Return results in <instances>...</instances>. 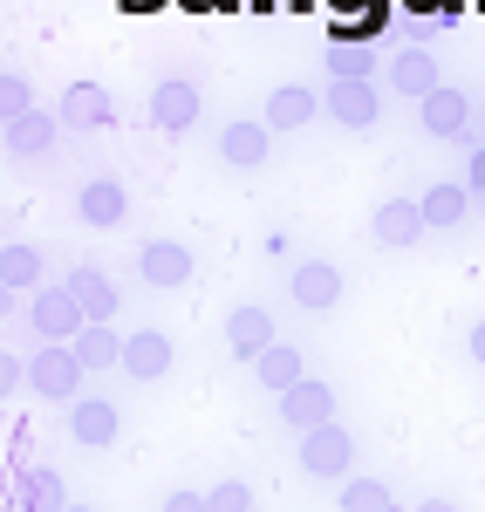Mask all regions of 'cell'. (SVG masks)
I'll return each mask as SVG.
<instances>
[{
  "label": "cell",
  "instance_id": "cell-1",
  "mask_svg": "<svg viewBox=\"0 0 485 512\" xmlns=\"http://www.w3.org/2000/svg\"><path fill=\"white\" fill-rule=\"evenodd\" d=\"M82 376H89V369H82V355L69 349V342H48V349L28 355V390L48 396V403H76Z\"/></svg>",
  "mask_w": 485,
  "mask_h": 512
},
{
  "label": "cell",
  "instance_id": "cell-2",
  "mask_svg": "<svg viewBox=\"0 0 485 512\" xmlns=\"http://www.w3.org/2000/svg\"><path fill=\"white\" fill-rule=\"evenodd\" d=\"M28 321H35L41 342H76L82 328H89V315H82V301L69 287H41L35 301H28Z\"/></svg>",
  "mask_w": 485,
  "mask_h": 512
},
{
  "label": "cell",
  "instance_id": "cell-3",
  "mask_svg": "<svg viewBox=\"0 0 485 512\" xmlns=\"http://www.w3.org/2000/svg\"><path fill=\"white\" fill-rule=\"evenodd\" d=\"M349 465H356V437L342 424H322V431L301 437V472L308 478H349Z\"/></svg>",
  "mask_w": 485,
  "mask_h": 512
},
{
  "label": "cell",
  "instance_id": "cell-4",
  "mask_svg": "<svg viewBox=\"0 0 485 512\" xmlns=\"http://www.w3.org/2000/svg\"><path fill=\"white\" fill-rule=\"evenodd\" d=\"M151 123H158L164 137H185L192 123H199V82L192 76H164L151 89Z\"/></svg>",
  "mask_w": 485,
  "mask_h": 512
},
{
  "label": "cell",
  "instance_id": "cell-5",
  "mask_svg": "<svg viewBox=\"0 0 485 512\" xmlns=\"http://www.w3.org/2000/svg\"><path fill=\"white\" fill-rule=\"evenodd\" d=\"M417 117H424V130L431 137H451V144H472L479 130H472V103H465V89H431L424 103H417Z\"/></svg>",
  "mask_w": 485,
  "mask_h": 512
},
{
  "label": "cell",
  "instance_id": "cell-6",
  "mask_svg": "<svg viewBox=\"0 0 485 512\" xmlns=\"http://www.w3.org/2000/svg\"><path fill=\"white\" fill-rule=\"evenodd\" d=\"M281 417H287V431H322V424H335V390L328 383H315V376H301L294 390L281 396Z\"/></svg>",
  "mask_w": 485,
  "mask_h": 512
},
{
  "label": "cell",
  "instance_id": "cell-7",
  "mask_svg": "<svg viewBox=\"0 0 485 512\" xmlns=\"http://www.w3.org/2000/svg\"><path fill=\"white\" fill-rule=\"evenodd\" d=\"M369 233H376V246L404 253V246H417V239L431 233V226H424V205H417V198H390V205H376Z\"/></svg>",
  "mask_w": 485,
  "mask_h": 512
},
{
  "label": "cell",
  "instance_id": "cell-8",
  "mask_svg": "<svg viewBox=\"0 0 485 512\" xmlns=\"http://www.w3.org/2000/svg\"><path fill=\"white\" fill-rule=\"evenodd\" d=\"M137 274H144V287H185V280H192V253H185V239H144Z\"/></svg>",
  "mask_w": 485,
  "mask_h": 512
},
{
  "label": "cell",
  "instance_id": "cell-9",
  "mask_svg": "<svg viewBox=\"0 0 485 512\" xmlns=\"http://www.w3.org/2000/svg\"><path fill=\"white\" fill-rule=\"evenodd\" d=\"M322 110L342 123V130H369L376 110H383V96H376V82H328Z\"/></svg>",
  "mask_w": 485,
  "mask_h": 512
},
{
  "label": "cell",
  "instance_id": "cell-10",
  "mask_svg": "<svg viewBox=\"0 0 485 512\" xmlns=\"http://www.w3.org/2000/svg\"><path fill=\"white\" fill-rule=\"evenodd\" d=\"M274 342H281V335H274V315H267V308H233V315H226V349L240 355V362H260Z\"/></svg>",
  "mask_w": 485,
  "mask_h": 512
},
{
  "label": "cell",
  "instance_id": "cell-11",
  "mask_svg": "<svg viewBox=\"0 0 485 512\" xmlns=\"http://www.w3.org/2000/svg\"><path fill=\"white\" fill-rule=\"evenodd\" d=\"M62 123H69V130H110V123H117L110 89H103V82H69V96H62Z\"/></svg>",
  "mask_w": 485,
  "mask_h": 512
},
{
  "label": "cell",
  "instance_id": "cell-12",
  "mask_svg": "<svg viewBox=\"0 0 485 512\" xmlns=\"http://www.w3.org/2000/svg\"><path fill=\"white\" fill-rule=\"evenodd\" d=\"M76 219L82 226H123L130 219V192H123L117 178H89L76 192Z\"/></svg>",
  "mask_w": 485,
  "mask_h": 512
},
{
  "label": "cell",
  "instance_id": "cell-13",
  "mask_svg": "<svg viewBox=\"0 0 485 512\" xmlns=\"http://www.w3.org/2000/svg\"><path fill=\"white\" fill-rule=\"evenodd\" d=\"M164 369H171V342H164L158 328L123 335V376H130V383H158Z\"/></svg>",
  "mask_w": 485,
  "mask_h": 512
},
{
  "label": "cell",
  "instance_id": "cell-14",
  "mask_svg": "<svg viewBox=\"0 0 485 512\" xmlns=\"http://www.w3.org/2000/svg\"><path fill=\"white\" fill-rule=\"evenodd\" d=\"M383 76H390V89H397V96H410V103H424L431 89H445V82H438V62H431L424 48H397Z\"/></svg>",
  "mask_w": 485,
  "mask_h": 512
},
{
  "label": "cell",
  "instance_id": "cell-15",
  "mask_svg": "<svg viewBox=\"0 0 485 512\" xmlns=\"http://www.w3.org/2000/svg\"><path fill=\"white\" fill-rule=\"evenodd\" d=\"M287 294H294V308L322 315V308H335V301H342V274H335L328 260H301V267H294V287H287Z\"/></svg>",
  "mask_w": 485,
  "mask_h": 512
},
{
  "label": "cell",
  "instance_id": "cell-16",
  "mask_svg": "<svg viewBox=\"0 0 485 512\" xmlns=\"http://www.w3.org/2000/svg\"><path fill=\"white\" fill-rule=\"evenodd\" d=\"M69 437H76V444H117V403L76 396V403H69Z\"/></svg>",
  "mask_w": 485,
  "mask_h": 512
},
{
  "label": "cell",
  "instance_id": "cell-17",
  "mask_svg": "<svg viewBox=\"0 0 485 512\" xmlns=\"http://www.w3.org/2000/svg\"><path fill=\"white\" fill-rule=\"evenodd\" d=\"M69 294L82 301V315H89V321H110V315H117V280L103 274V267H89V260L69 274Z\"/></svg>",
  "mask_w": 485,
  "mask_h": 512
},
{
  "label": "cell",
  "instance_id": "cell-18",
  "mask_svg": "<svg viewBox=\"0 0 485 512\" xmlns=\"http://www.w3.org/2000/svg\"><path fill=\"white\" fill-rule=\"evenodd\" d=\"M267 144H274L267 123H226V130H219V158L240 164V171H253V164L267 158Z\"/></svg>",
  "mask_w": 485,
  "mask_h": 512
},
{
  "label": "cell",
  "instance_id": "cell-19",
  "mask_svg": "<svg viewBox=\"0 0 485 512\" xmlns=\"http://www.w3.org/2000/svg\"><path fill=\"white\" fill-rule=\"evenodd\" d=\"M315 110H322V96L301 89V82H287V89L267 96V130H301V123H315Z\"/></svg>",
  "mask_w": 485,
  "mask_h": 512
},
{
  "label": "cell",
  "instance_id": "cell-20",
  "mask_svg": "<svg viewBox=\"0 0 485 512\" xmlns=\"http://www.w3.org/2000/svg\"><path fill=\"white\" fill-rule=\"evenodd\" d=\"M69 499H62V478L48 472V465H28L21 472V485H14V512H62Z\"/></svg>",
  "mask_w": 485,
  "mask_h": 512
},
{
  "label": "cell",
  "instance_id": "cell-21",
  "mask_svg": "<svg viewBox=\"0 0 485 512\" xmlns=\"http://www.w3.org/2000/svg\"><path fill=\"white\" fill-rule=\"evenodd\" d=\"M55 130H62V117H48V110H28V117L7 123V151H14V158H41V151L55 144Z\"/></svg>",
  "mask_w": 485,
  "mask_h": 512
},
{
  "label": "cell",
  "instance_id": "cell-22",
  "mask_svg": "<svg viewBox=\"0 0 485 512\" xmlns=\"http://www.w3.org/2000/svg\"><path fill=\"white\" fill-rule=\"evenodd\" d=\"M69 349L82 355V369H123V335L110 328V321H89Z\"/></svg>",
  "mask_w": 485,
  "mask_h": 512
},
{
  "label": "cell",
  "instance_id": "cell-23",
  "mask_svg": "<svg viewBox=\"0 0 485 512\" xmlns=\"http://www.w3.org/2000/svg\"><path fill=\"white\" fill-rule=\"evenodd\" d=\"M253 376H260V383H267L274 396H287L294 383H301V376H308V369H301V349H294V342H274V349L253 362Z\"/></svg>",
  "mask_w": 485,
  "mask_h": 512
},
{
  "label": "cell",
  "instance_id": "cell-24",
  "mask_svg": "<svg viewBox=\"0 0 485 512\" xmlns=\"http://www.w3.org/2000/svg\"><path fill=\"white\" fill-rule=\"evenodd\" d=\"M369 76H376L369 41H328V82H369Z\"/></svg>",
  "mask_w": 485,
  "mask_h": 512
},
{
  "label": "cell",
  "instance_id": "cell-25",
  "mask_svg": "<svg viewBox=\"0 0 485 512\" xmlns=\"http://www.w3.org/2000/svg\"><path fill=\"white\" fill-rule=\"evenodd\" d=\"M417 205H424V226H458L472 212V185H431Z\"/></svg>",
  "mask_w": 485,
  "mask_h": 512
},
{
  "label": "cell",
  "instance_id": "cell-26",
  "mask_svg": "<svg viewBox=\"0 0 485 512\" xmlns=\"http://www.w3.org/2000/svg\"><path fill=\"white\" fill-rule=\"evenodd\" d=\"M0 280H7V294L41 287V253H35V246H21V239H7V253H0Z\"/></svg>",
  "mask_w": 485,
  "mask_h": 512
},
{
  "label": "cell",
  "instance_id": "cell-27",
  "mask_svg": "<svg viewBox=\"0 0 485 512\" xmlns=\"http://www.w3.org/2000/svg\"><path fill=\"white\" fill-rule=\"evenodd\" d=\"M342 512H397L383 478H342Z\"/></svg>",
  "mask_w": 485,
  "mask_h": 512
},
{
  "label": "cell",
  "instance_id": "cell-28",
  "mask_svg": "<svg viewBox=\"0 0 485 512\" xmlns=\"http://www.w3.org/2000/svg\"><path fill=\"white\" fill-rule=\"evenodd\" d=\"M0 103H7V123L35 110V89H28V76H21V69H7V76H0Z\"/></svg>",
  "mask_w": 485,
  "mask_h": 512
},
{
  "label": "cell",
  "instance_id": "cell-29",
  "mask_svg": "<svg viewBox=\"0 0 485 512\" xmlns=\"http://www.w3.org/2000/svg\"><path fill=\"white\" fill-rule=\"evenodd\" d=\"M205 499H212V512H253V492H246L240 478H226V485H212Z\"/></svg>",
  "mask_w": 485,
  "mask_h": 512
},
{
  "label": "cell",
  "instance_id": "cell-30",
  "mask_svg": "<svg viewBox=\"0 0 485 512\" xmlns=\"http://www.w3.org/2000/svg\"><path fill=\"white\" fill-rule=\"evenodd\" d=\"M158 512H212V499H205V492H185V485H178V492H164V506Z\"/></svg>",
  "mask_w": 485,
  "mask_h": 512
},
{
  "label": "cell",
  "instance_id": "cell-31",
  "mask_svg": "<svg viewBox=\"0 0 485 512\" xmlns=\"http://www.w3.org/2000/svg\"><path fill=\"white\" fill-rule=\"evenodd\" d=\"M7 458H14V465L28 472V458H35V437H28V431H14V437H7Z\"/></svg>",
  "mask_w": 485,
  "mask_h": 512
},
{
  "label": "cell",
  "instance_id": "cell-32",
  "mask_svg": "<svg viewBox=\"0 0 485 512\" xmlns=\"http://www.w3.org/2000/svg\"><path fill=\"white\" fill-rule=\"evenodd\" d=\"M465 185L485 192V144H472V164H465Z\"/></svg>",
  "mask_w": 485,
  "mask_h": 512
},
{
  "label": "cell",
  "instance_id": "cell-33",
  "mask_svg": "<svg viewBox=\"0 0 485 512\" xmlns=\"http://www.w3.org/2000/svg\"><path fill=\"white\" fill-rule=\"evenodd\" d=\"M472 362H479V369H485V321H479V328H472Z\"/></svg>",
  "mask_w": 485,
  "mask_h": 512
},
{
  "label": "cell",
  "instance_id": "cell-34",
  "mask_svg": "<svg viewBox=\"0 0 485 512\" xmlns=\"http://www.w3.org/2000/svg\"><path fill=\"white\" fill-rule=\"evenodd\" d=\"M342 14H369V7H383V0H335Z\"/></svg>",
  "mask_w": 485,
  "mask_h": 512
},
{
  "label": "cell",
  "instance_id": "cell-35",
  "mask_svg": "<svg viewBox=\"0 0 485 512\" xmlns=\"http://www.w3.org/2000/svg\"><path fill=\"white\" fill-rule=\"evenodd\" d=\"M417 512H458V506H451V499H424Z\"/></svg>",
  "mask_w": 485,
  "mask_h": 512
},
{
  "label": "cell",
  "instance_id": "cell-36",
  "mask_svg": "<svg viewBox=\"0 0 485 512\" xmlns=\"http://www.w3.org/2000/svg\"><path fill=\"white\" fill-rule=\"evenodd\" d=\"M62 512H89V506H62Z\"/></svg>",
  "mask_w": 485,
  "mask_h": 512
},
{
  "label": "cell",
  "instance_id": "cell-37",
  "mask_svg": "<svg viewBox=\"0 0 485 512\" xmlns=\"http://www.w3.org/2000/svg\"><path fill=\"white\" fill-rule=\"evenodd\" d=\"M253 7H274V0H253Z\"/></svg>",
  "mask_w": 485,
  "mask_h": 512
},
{
  "label": "cell",
  "instance_id": "cell-38",
  "mask_svg": "<svg viewBox=\"0 0 485 512\" xmlns=\"http://www.w3.org/2000/svg\"><path fill=\"white\" fill-rule=\"evenodd\" d=\"M287 7H308V0H287Z\"/></svg>",
  "mask_w": 485,
  "mask_h": 512
},
{
  "label": "cell",
  "instance_id": "cell-39",
  "mask_svg": "<svg viewBox=\"0 0 485 512\" xmlns=\"http://www.w3.org/2000/svg\"><path fill=\"white\" fill-rule=\"evenodd\" d=\"M479 117H485V103H479Z\"/></svg>",
  "mask_w": 485,
  "mask_h": 512
}]
</instances>
